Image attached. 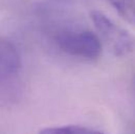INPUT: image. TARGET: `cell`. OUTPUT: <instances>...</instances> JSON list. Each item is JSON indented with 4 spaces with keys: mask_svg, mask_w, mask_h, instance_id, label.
Here are the masks:
<instances>
[{
    "mask_svg": "<svg viewBox=\"0 0 135 134\" xmlns=\"http://www.w3.org/2000/svg\"><path fill=\"white\" fill-rule=\"evenodd\" d=\"M20 66V56L16 46L7 40L0 39V84L14 80Z\"/></svg>",
    "mask_w": 135,
    "mask_h": 134,
    "instance_id": "3",
    "label": "cell"
},
{
    "mask_svg": "<svg viewBox=\"0 0 135 134\" xmlns=\"http://www.w3.org/2000/svg\"><path fill=\"white\" fill-rule=\"evenodd\" d=\"M90 17L101 38L116 57L127 56L134 50L135 38L128 31L99 11L91 12Z\"/></svg>",
    "mask_w": 135,
    "mask_h": 134,
    "instance_id": "1",
    "label": "cell"
},
{
    "mask_svg": "<svg viewBox=\"0 0 135 134\" xmlns=\"http://www.w3.org/2000/svg\"><path fill=\"white\" fill-rule=\"evenodd\" d=\"M108 2L125 20L135 24V0H108Z\"/></svg>",
    "mask_w": 135,
    "mask_h": 134,
    "instance_id": "4",
    "label": "cell"
},
{
    "mask_svg": "<svg viewBox=\"0 0 135 134\" xmlns=\"http://www.w3.org/2000/svg\"><path fill=\"white\" fill-rule=\"evenodd\" d=\"M58 47L69 56L93 60L102 54L100 38L89 31H64L57 34Z\"/></svg>",
    "mask_w": 135,
    "mask_h": 134,
    "instance_id": "2",
    "label": "cell"
},
{
    "mask_svg": "<svg viewBox=\"0 0 135 134\" xmlns=\"http://www.w3.org/2000/svg\"><path fill=\"white\" fill-rule=\"evenodd\" d=\"M41 133L45 134H91L99 133V131L94 129H90L87 127L82 126H62V127H54V128H46L40 131Z\"/></svg>",
    "mask_w": 135,
    "mask_h": 134,
    "instance_id": "5",
    "label": "cell"
}]
</instances>
